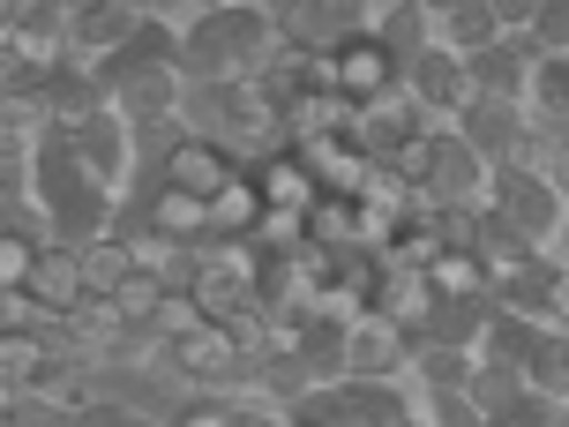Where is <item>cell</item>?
I'll return each instance as SVG.
<instances>
[{"label":"cell","mask_w":569,"mask_h":427,"mask_svg":"<svg viewBox=\"0 0 569 427\" xmlns=\"http://www.w3.org/2000/svg\"><path fill=\"white\" fill-rule=\"evenodd\" d=\"M284 23L270 8H210L202 23L180 30V60H188V76L202 83H256L270 53H278Z\"/></svg>","instance_id":"obj_1"},{"label":"cell","mask_w":569,"mask_h":427,"mask_svg":"<svg viewBox=\"0 0 569 427\" xmlns=\"http://www.w3.org/2000/svg\"><path fill=\"white\" fill-rule=\"evenodd\" d=\"M68 142H76V158H83V172L106 188V196L128 210V202L142 196V180H150V166H142V142H136V128L113 113V106H98L90 120H76L68 128Z\"/></svg>","instance_id":"obj_2"},{"label":"cell","mask_w":569,"mask_h":427,"mask_svg":"<svg viewBox=\"0 0 569 427\" xmlns=\"http://www.w3.org/2000/svg\"><path fill=\"white\" fill-rule=\"evenodd\" d=\"M495 210H502L532 248H555V232H562V218H569V188L547 180V172L495 166Z\"/></svg>","instance_id":"obj_3"},{"label":"cell","mask_w":569,"mask_h":427,"mask_svg":"<svg viewBox=\"0 0 569 427\" xmlns=\"http://www.w3.org/2000/svg\"><path fill=\"white\" fill-rule=\"evenodd\" d=\"M405 90L420 98L427 120H442V128H457V120L472 113V98H480V83H472V60L450 53V46H427V53L405 60Z\"/></svg>","instance_id":"obj_4"},{"label":"cell","mask_w":569,"mask_h":427,"mask_svg":"<svg viewBox=\"0 0 569 427\" xmlns=\"http://www.w3.org/2000/svg\"><path fill=\"white\" fill-rule=\"evenodd\" d=\"M427 188H435L442 202H457V210H495V158H487L472 136L442 128V136H435V172H427Z\"/></svg>","instance_id":"obj_5"},{"label":"cell","mask_w":569,"mask_h":427,"mask_svg":"<svg viewBox=\"0 0 569 427\" xmlns=\"http://www.w3.org/2000/svg\"><path fill=\"white\" fill-rule=\"evenodd\" d=\"M232 172H240V158H232L226 142H210V136H180L166 150V158H158V166H150V180H158V188H180V196H218V188H226ZM150 180H142V188H150Z\"/></svg>","instance_id":"obj_6"},{"label":"cell","mask_w":569,"mask_h":427,"mask_svg":"<svg viewBox=\"0 0 569 427\" xmlns=\"http://www.w3.org/2000/svg\"><path fill=\"white\" fill-rule=\"evenodd\" d=\"M412 352H420V338H405L398 322H382V315H360L352 322V375L360 383H405L412 375Z\"/></svg>","instance_id":"obj_7"},{"label":"cell","mask_w":569,"mask_h":427,"mask_svg":"<svg viewBox=\"0 0 569 427\" xmlns=\"http://www.w3.org/2000/svg\"><path fill=\"white\" fill-rule=\"evenodd\" d=\"M128 256H136L142 278L172 285V292H196V278H202L196 248H188V240H172V232H158L150 218H128Z\"/></svg>","instance_id":"obj_8"},{"label":"cell","mask_w":569,"mask_h":427,"mask_svg":"<svg viewBox=\"0 0 569 427\" xmlns=\"http://www.w3.org/2000/svg\"><path fill=\"white\" fill-rule=\"evenodd\" d=\"M532 68H540V46H532V30H517V38H502V46H487V53L472 60V83H480V98L525 106V98H532Z\"/></svg>","instance_id":"obj_9"},{"label":"cell","mask_w":569,"mask_h":427,"mask_svg":"<svg viewBox=\"0 0 569 427\" xmlns=\"http://www.w3.org/2000/svg\"><path fill=\"white\" fill-rule=\"evenodd\" d=\"M457 136H472L495 166H510L517 142L532 136V106H510V98H472V113L457 120Z\"/></svg>","instance_id":"obj_10"},{"label":"cell","mask_w":569,"mask_h":427,"mask_svg":"<svg viewBox=\"0 0 569 427\" xmlns=\"http://www.w3.org/2000/svg\"><path fill=\"white\" fill-rule=\"evenodd\" d=\"M60 360L53 330H0V390H46Z\"/></svg>","instance_id":"obj_11"},{"label":"cell","mask_w":569,"mask_h":427,"mask_svg":"<svg viewBox=\"0 0 569 427\" xmlns=\"http://www.w3.org/2000/svg\"><path fill=\"white\" fill-rule=\"evenodd\" d=\"M262 218H270V202H262V180L240 166L226 188L210 196V232H218V240H256Z\"/></svg>","instance_id":"obj_12"},{"label":"cell","mask_w":569,"mask_h":427,"mask_svg":"<svg viewBox=\"0 0 569 427\" xmlns=\"http://www.w3.org/2000/svg\"><path fill=\"white\" fill-rule=\"evenodd\" d=\"M142 218H150L158 232H172V240H188V248H202V240H210V202H202V196H180V188H158V180L142 188Z\"/></svg>","instance_id":"obj_13"},{"label":"cell","mask_w":569,"mask_h":427,"mask_svg":"<svg viewBox=\"0 0 569 427\" xmlns=\"http://www.w3.org/2000/svg\"><path fill=\"white\" fill-rule=\"evenodd\" d=\"M256 180H262V202H270V210H300V218H308L315 202H322V180L308 172V158H300V150H284V158L256 166Z\"/></svg>","instance_id":"obj_14"},{"label":"cell","mask_w":569,"mask_h":427,"mask_svg":"<svg viewBox=\"0 0 569 427\" xmlns=\"http://www.w3.org/2000/svg\"><path fill=\"white\" fill-rule=\"evenodd\" d=\"M525 390L547 405H569V330L540 322V338H532V360H525Z\"/></svg>","instance_id":"obj_15"},{"label":"cell","mask_w":569,"mask_h":427,"mask_svg":"<svg viewBox=\"0 0 569 427\" xmlns=\"http://www.w3.org/2000/svg\"><path fill=\"white\" fill-rule=\"evenodd\" d=\"M76 256H83V285H90V300H113L120 285L136 278V256H128V226H120V232H98V240H83Z\"/></svg>","instance_id":"obj_16"},{"label":"cell","mask_w":569,"mask_h":427,"mask_svg":"<svg viewBox=\"0 0 569 427\" xmlns=\"http://www.w3.org/2000/svg\"><path fill=\"white\" fill-rule=\"evenodd\" d=\"M435 46L480 60L487 46H502V23H495V8H487V0H465V8H450V16H435Z\"/></svg>","instance_id":"obj_17"},{"label":"cell","mask_w":569,"mask_h":427,"mask_svg":"<svg viewBox=\"0 0 569 427\" xmlns=\"http://www.w3.org/2000/svg\"><path fill=\"white\" fill-rule=\"evenodd\" d=\"M360 226H368V202H360V196H322L308 210V240H315V248H338V256L360 248Z\"/></svg>","instance_id":"obj_18"},{"label":"cell","mask_w":569,"mask_h":427,"mask_svg":"<svg viewBox=\"0 0 569 427\" xmlns=\"http://www.w3.org/2000/svg\"><path fill=\"white\" fill-rule=\"evenodd\" d=\"M472 368H480V352H472V345H435V338H420V352H412V375H420L427 390H465V383H472Z\"/></svg>","instance_id":"obj_19"},{"label":"cell","mask_w":569,"mask_h":427,"mask_svg":"<svg viewBox=\"0 0 569 427\" xmlns=\"http://www.w3.org/2000/svg\"><path fill=\"white\" fill-rule=\"evenodd\" d=\"M532 120L540 128H569V53H540V68H532Z\"/></svg>","instance_id":"obj_20"},{"label":"cell","mask_w":569,"mask_h":427,"mask_svg":"<svg viewBox=\"0 0 569 427\" xmlns=\"http://www.w3.org/2000/svg\"><path fill=\"white\" fill-rule=\"evenodd\" d=\"M427 285H435V300H495V285H487V262L480 256H442L435 270H427Z\"/></svg>","instance_id":"obj_21"},{"label":"cell","mask_w":569,"mask_h":427,"mask_svg":"<svg viewBox=\"0 0 569 427\" xmlns=\"http://www.w3.org/2000/svg\"><path fill=\"white\" fill-rule=\"evenodd\" d=\"M465 390H472V405H480V413H502V405L525 398V375H517V368H495V360H480Z\"/></svg>","instance_id":"obj_22"},{"label":"cell","mask_w":569,"mask_h":427,"mask_svg":"<svg viewBox=\"0 0 569 427\" xmlns=\"http://www.w3.org/2000/svg\"><path fill=\"white\" fill-rule=\"evenodd\" d=\"M53 322L60 315L46 308L30 285H8V292H0V330H53Z\"/></svg>","instance_id":"obj_23"},{"label":"cell","mask_w":569,"mask_h":427,"mask_svg":"<svg viewBox=\"0 0 569 427\" xmlns=\"http://www.w3.org/2000/svg\"><path fill=\"white\" fill-rule=\"evenodd\" d=\"M38 256H46V240H30V232H0V292L8 285H30V270H38Z\"/></svg>","instance_id":"obj_24"},{"label":"cell","mask_w":569,"mask_h":427,"mask_svg":"<svg viewBox=\"0 0 569 427\" xmlns=\"http://www.w3.org/2000/svg\"><path fill=\"white\" fill-rule=\"evenodd\" d=\"M487 427H569V405H547V398H525L517 405H502V413H487Z\"/></svg>","instance_id":"obj_25"},{"label":"cell","mask_w":569,"mask_h":427,"mask_svg":"<svg viewBox=\"0 0 569 427\" xmlns=\"http://www.w3.org/2000/svg\"><path fill=\"white\" fill-rule=\"evenodd\" d=\"M166 292H172V285H158V278H142V270H136V278H128V285L113 292V308L128 315V322H158V308H166Z\"/></svg>","instance_id":"obj_26"},{"label":"cell","mask_w":569,"mask_h":427,"mask_svg":"<svg viewBox=\"0 0 569 427\" xmlns=\"http://www.w3.org/2000/svg\"><path fill=\"white\" fill-rule=\"evenodd\" d=\"M202 322H210V315H202L196 292H166V308H158V330H166V338H196Z\"/></svg>","instance_id":"obj_27"},{"label":"cell","mask_w":569,"mask_h":427,"mask_svg":"<svg viewBox=\"0 0 569 427\" xmlns=\"http://www.w3.org/2000/svg\"><path fill=\"white\" fill-rule=\"evenodd\" d=\"M166 427H240V413H232L226 398H180Z\"/></svg>","instance_id":"obj_28"},{"label":"cell","mask_w":569,"mask_h":427,"mask_svg":"<svg viewBox=\"0 0 569 427\" xmlns=\"http://www.w3.org/2000/svg\"><path fill=\"white\" fill-rule=\"evenodd\" d=\"M532 46H540V53H569V0H547V8H540Z\"/></svg>","instance_id":"obj_29"},{"label":"cell","mask_w":569,"mask_h":427,"mask_svg":"<svg viewBox=\"0 0 569 427\" xmlns=\"http://www.w3.org/2000/svg\"><path fill=\"white\" fill-rule=\"evenodd\" d=\"M487 8H495L502 38H517V30H532V23H540V8H547V0H487Z\"/></svg>","instance_id":"obj_30"},{"label":"cell","mask_w":569,"mask_h":427,"mask_svg":"<svg viewBox=\"0 0 569 427\" xmlns=\"http://www.w3.org/2000/svg\"><path fill=\"white\" fill-rule=\"evenodd\" d=\"M547 322H555V330H569V270H555V262H547Z\"/></svg>","instance_id":"obj_31"},{"label":"cell","mask_w":569,"mask_h":427,"mask_svg":"<svg viewBox=\"0 0 569 427\" xmlns=\"http://www.w3.org/2000/svg\"><path fill=\"white\" fill-rule=\"evenodd\" d=\"M76 427H166V420H150V413H136V405H98V413L76 420Z\"/></svg>","instance_id":"obj_32"},{"label":"cell","mask_w":569,"mask_h":427,"mask_svg":"<svg viewBox=\"0 0 569 427\" xmlns=\"http://www.w3.org/2000/svg\"><path fill=\"white\" fill-rule=\"evenodd\" d=\"M427 16H450V8H465V0H420Z\"/></svg>","instance_id":"obj_33"},{"label":"cell","mask_w":569,"mask_h":427,"mask_svg":"<svg viewBox=\"0 0 569 427\" xmlns=\"http://www.w3.org/2000/svg\"><path fill=\"white\" fill-rule=\"evenodd\" d=\"M398 427H427V413H405V420H398Z\"/></svg>","instance_id":"obj_34"},{"label":"cell","mask_w":569,"mask_h":427,"mask_svg":"<svg viewBox=\"0 0 569 427\" xmlns=\"http://www.w3.org/2000/svg\"><path fill=\"white\" fill-rule=\"evenodd\" d=\"M76 8H106V0H76Z\"/></svg>","instance_id":"obj_35"},{"label":"cell","mask_w":569,"mask_h":427,"mask_svg":"<svg viewBox=\"0 0 569 427\" xmlns=\"http://www.w3.org/2000/svg\"><path fill=\"white\" fill-rule=\"evenodd\" d=\"M375 8H398V0H375Z\"/></svg>","instance_id":"obj_36"},{"label":"cell","mask_w":569,"mask_h":427,"mask_svg":"<svg viewBox=\"0 0 569 427\" xmlns=\"http://www.w3.org/2000/svg\"><path fill=\"white\" fill-rule=\"evenodd\" d=\"M292 427H308V420H292Z\"/></svg>","instance_id":"obj_37"}]
</instances>
